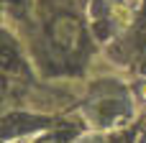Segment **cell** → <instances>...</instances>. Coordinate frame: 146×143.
Listing matches in <instances>:
<instances>
[{
  "instance_id": "6da1fadb",
  "label": "cell",
  "mask_w": 146,
  "mask_h": 143,
  "mask_svg": "<svg viewBox=\"0 0 146 143\" xmlns=\"http://www.w3.org/2000/svg\"><path fill=\"white\" fill-rule=\"evenodd\" d=\"M90 13H92V18H103L105 13H108V8H105V0H92L90 3Z\"/></svg>"
},
{
  "instance_id": "7a4b0ae2",
  "label": "cell",
  "mask_w": 146,
  "mask_h": 143,
  "mask_svg": "<svg viewBox=\"0 0 146 143\" xmlns=\"http://www.w3.org/2000/svg\"><path fill=\"white\" fill-rule=\"evenodd\" d=\"M92 31H95V38H100V41H105V38L110 36V26H108L105 20H98Z\"/></svg>"
},
{
  "instance_id": "3957f363",
  "label": "cell",
  "mask_w": 146,
  "mask_h": 143,
  "mask_svg": "<svg viewBox=\"0 0 146 143\" xmlns=\"http://www.w3.org/2000/svg\"><path fill=\"white\" fill-rule=\"evenodd\" d=\"M139 72H141V74L146 77V59H141V67H139Z\"/></svg>"
}]
</instances>
